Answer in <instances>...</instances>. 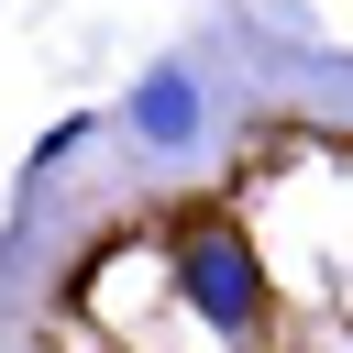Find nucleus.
I'll use <instances>...</instances> for the list:
<instances>
[{"mask_svg": "<svg viewBox=\"0 0 353 353\" xmlns=\"http://www.w3.org/2000/svg\"><path fill=\"white\" fill-rule=\"evenodd\" d=\"M88 143H99V121H88V110H66V121H55V132L22 154V199H33V188H55V165H77Z\"/></svg>", "mask_w": 353, "mask_h": 353, "instance_id": "7ed1b4c3", "label": "nucleus"}, {"mask_svg": "<svg viewBox=\"0 0 353 353\" xmlns=\"http://www.w3.org/2000/svg\"><path fill=\"white\" fill-rule=\"evenodd\" d=\"M165 287H176L188 331H210L221 353H254L276 331V265H265V243L221 199H199V210L165 221Z\"/></svg>", "mask_w": 353, "mask_h": 353, "instance_id": "f257e3e1", "label": "nucleus"}, {"mask_svg": "<svg viewBox=\"0 0 353 353\" xmlns=\"http://www.w3.org/2000/svg\"><path fill=\"white\" fill-rule=\"evenodd\" d=\"M199 121H210V88H199V66H176V55H154V66L132 77V99H121V132H132L143 154H188Z\"/></svg>", "mask_w": 353, "mask_h": 353, "instance_id": "f03ea898", "label": "nucleus"}]
</instances>
